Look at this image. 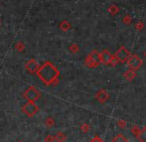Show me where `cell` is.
<instances>
[{
	"instance_id": "cell-5",
	"label": "cell",
	"mask_w": 146,
	"mask_h": 142,
	"mask_svg": "<svg viewBox=\"0 0 146 142\" xmlns=\"http://www.w3.org/2000/svg\"><path fill=\"white\" fill-rule=\"evenodd\" d=\"M96 100L100 104H104L110 100V94L106 90H100L96 94Z\"/></svg>"
},
{
	"instance_id": "cell-9",
	"label": "cell",
	"mask_w": 146,
	"mask_h": 142,
	"mask_svg": "<svg viewBox=\"0 0 146 142\" xmlns=\"http://www.w3.org/2000/svg\"><path fill=\"white\" fill-rule=\"evenodd\" d=\"M26 68H27V70L30 72V73H34V72L37 70V68H38V64H37L36 60L31 59L27 63V65H26Z\"/></svg>"
},
{
	"instance_id": "cell-10",
	"label": "cell",
	"mask_w": 146,
	"mask_h": 142,
	"mask_svg": "<svg viewBox=\"0 0 146 142\" xmlns=\"http://www.w3.org/2000/svg\"><path fill=\"white\" fill-rule=\"evenodd\" d=\"M136 138L138 139L139 142H146V127H143L139 130L136 135Z\"/></svg>"
},
{
	"instance_id": "cell-20",
	"label": "cell",
	"mask_w": 146,
	"mask_h": 142,
	"mask_svg": "<svg viewBox=\"0 0 146 142\" xmlns=\"http://www.w3.org/2000/svg\"><path fill=\"white\" fill-rule=\"evenodd\" d=\"M16 49H17V50H19V51H22V50H23V49H24L23 43H22V42L17 43V44H16Z\"/></svg>"
},
{
	"instance_id": "cell-3",
	"label": "cell",
	"mask_w": 146,
	"mask_h": 142,
	"mask_svg": "<svg viewBox=\"0 0 146 142\" xmlns=\"http://www.w3.org/2000/svg\"><path fill=\"white\" fill-rule=\"evenodd\" d=\"M127 65H128V68L133 71H137L141 68L143 64V61L140 59L137 55H130L129 59L127 60Z\"/></svg>"
},
{
	"instance_id": "cell-16",
	"label": "cell",
	"mask_w": 146,
	"mask_h": 142,
	"mask_svg": "<svg viewBox=\"0 0 146 142\" xmlns=\"http://www.w3.org/2000/svg\"><path fill=\"white\" fill-rule=\"evenodd\" d=\"M143 28H144V23H143V22H141V21L138 22V23L135 25V29H136V30H138V31H141Z\"/></svg>"
},
{
	"instance_id": "cell-1",
	"label": "cell",
	"mask_w": 146,
	"mask_h": 142,
	"mask_svg": "<svg viewBox=\"0 0 146 142\" xmlns=\"http://www.w3.org/2000/svg\"><path fill=\"white\" fill-rule=\"evenodd\" d=\"M38 76L46 85H51L54 81H56L59 76V71L52 63L47 62L39 69Z\"/></svg>"
},
{
	"instance_id": "cell-13",
	"label": "cell",
	"mask_w": 146,
	"mask_h": 142,
	"mask_svg": "<svg viewBox=\"0 0 146 142\" xmlns=\"http://www.w3.org/2000/svg\"><path fill=\"white\" fill-rule=\"evenodd\" d=\"M112 142H128V139H127L126 136H124L123 134L119 133V134L115 135V136L112 138Z\"/></svg>"
},
{
	"instance_id": "cell-14",
	"label": "cell",
	"mask_w": 146,
	"mask_h": 142,
	"mask_svg": "<svg viewBox=\"0 0 146 142\" xmlns=\"http://www.w3.org/2000/svg\"><path fill=\"white\" fill-rule=\"evenodd\" d=\"M122 22L125 25H130V24L132 23V18H131L130 15H126V16H124V18L122 19Z\"/></svg>"
},
{
	"instance_id": "cell-8",
	"label": "cell",
	"mask_w": 146,
	"mask_h": 142,
	"mask_svg": "<svg viewBox=\"0 0 146 142\" xmlns=\"http://www.w3.org/2000/svg\"><path fill=\"white\" fill-rule=\"evenodd\" d=\"M123 77L125 80H127L128 82H131L136 78V71H133L131 69H128L124 74H123Z\"/></svg>"
},
{
	"instance_id": "cell-22",
	"label": "cell",
	"mask_w": 146,
	"mask_h": 142,
	"mask_svg": "<svg viewBox=\"0 0 146 142\" xmlns=\"http://www.w3.org/2000/svg\"><path fill=\"white\" fill-rule=\"evenodd\" d=\"M83 129H84V130H86V131H88L90 128H88V126L87 124H84V125H83Z\"/></svg>"
},
{
	"instance_id": "cell-2",
	"label": "cell",
	"mask_w": 146,
	"mask_h": 142,
	"mask_svg": "<svg viewBox=\"0 0 146 142\" xmlns=\"http://www.w3.org/2000/svg\"><path fill=\"white\" fill-rule=\"evenodd\" d=\"M86 66L88 68H96L100 64V54L98 51L94 50L90 53L85 61Z\"/></svg>"
},
{
	"instance_id": "cell-11",
	"label": "cell",
	"mask_w": 146,
	"mask_h": 142,
	"mask_svg": "<svg viewBox=\"0 0 146 142\" xmlns=\"http://www.w3.org/2000/svg\"><path fill=\"white\" fill-rule=\"evenodd\" d=\"M71 23H70L68 20H63V21L60 23L59 25V28L61 29L62 31H64V32H67V31H69L70 29H71Z\"/></svg>"
},
{
	"instance_id": "cell-21",
	"label": "cell",
	"mask_w": 146,
	"mask_h": 142,
	"mask_svg": "<svg viewBox=\"0 0 146 142\" xmlns=\"http://www.w3.org/2000/svg\"><path fill=\"white\" fill-rule=\"evenodd\" d=\"M90 142H104V140H102V138H100V137H98V136H94V139H92V141Z\"/></svg>"
},
{
	"instance_id": "cell-6",
	"label": "cell",
	"mask_w": 146,
	"mask_h": 142,
	"mask_svg": "<svg viewBox=\"0 0 146 142\" xmlns=\"http://www.w3.org/2000/svg\"><path fill=\"white\" fill-rule=\"evenodd\" d=\"M100 54V63L104 65H110V62L113 57V55H111V53L108 50H104Z\"/></svg>"
},
{
	"instance_id": "cell-15",
	"label": "cell",
	"mask_w": 146,
	"mask_h": 142,
	"mask_svg": "<svg viewBox=\"0 0 146 142\" xmlns=\"http://www.w3.org/2000/svg\"><path fill=\"white\" fill-rule=\"evenodd\" d=\"M69 50L71 51L73 54H76V53H78L80 51V48H79V46H78L77 44H73V45H71V46L69 47Z\"/></svg>"
},
{
	"instance_id": "cell-12",
	"label": "cell",
	"mask_w": 146,
	"mask_h": 142,
	"mask_svg": "<svg viewBox=\"0 0 146 142\" xmlns=\"http://www.w3.org/2000/svg\"><path fill=\"white\" fill-rule=\"evenodd\" d=\"M108 12L110 14V15H112V16L116 15V14L119 13V8H118V6L115 5V4H111V5H110V7L108 8Z\"/></svg>"
},
{
	"instance_id": "cell-18",
	"label": "cell",
	"mask_w": 146,
	"mask_h": 142,
	"mask_svg": "<svg viewBox=\"0 0 146 142\" xmlns=\"http://www.w3.org/2000/svg\"><path fill=\"white\" fill-rule=\"evenodd\" d=\"M117 124H118V126L120 128H125V126H126V122L124 120H118L117 121Z\"/></svg>"
},
{
	"instance_id": "cell-19",
	"label": "cell",
	"mask_w": 146,
	"mask_h": 142,
	"mask_svg": "<svg viewBox=\"0 0 146 142\" xmlns=\"http://www.w3.org/2000/svg\"><path fill=\"white\" fill-rule=\"evenodd\" d=\"M119 63V62H118V60H117L116 59V58L115 57H112V59H111V62H110V65H111L112 66V67H114V66H116L117 65V64H118Z\"/></svg>"
},
{
	"instance_id": "cell-4",
	"label": "cell",
	"mask_w": 146,
	"mask_h": 142,
	"mask_svg": "<svg viewBox=\"0 0 146 142\" xmlns=\"http://www.w3.org/2000/svg\"><path fill=\"white\" fill-rule=\"evenodd\" d=\"M114 57H115L116 59L118 60L119 63L124 64V63H126L127 60H128L129 57H130V52H129L128 49L122 46V47H120V48H119L118 50L116 51Z\"/></svg>"
},
{
	"instance_id": "cell-7",
	"label": "cell",
	"mask_w": 146,
	"mask_h": 142,
	"mask_svg": "<svg viewBox=\"0 0 146 142\" xmlns=\"http://www.w3.org/2000/svg\"><path fill=\"white\" fill-rule=\"evenodd\" d=\"M25 96H26V98H29L30 100H35L39 98V92H37L35 88H29V90L26 92Z\"/></svg>"
},
{
	"instance_id": "cell-17",
	"label": "cell",
	"mask_w": 146,
	"mask_h": 142,
	"mask_svg": "<svg viewBox=\"0 0 146 142\" xmlns=\"http://www.w3.org/2000/svg\"><path fill=\"white\" fill-rule=\"evenodd\" d=\"M139 130H140V128H139L138 126H132V127H131V132H132L135 136H136L137 133L139 132Z\"/></svg>"
},
{
	"instance_id": "cell-23",
	"label": "cell",
	"mask_w": 146,
	"mask_h": 142,
	"mask_svg": "<svg viewBox=\"0 0 146 142\" xmlns=\"http://www.w3.org/2000/svg\"><path fill=\"white\" fill-rule=\"evenodd\" d=\"M144 56H145V58H146V51H145V52H144Z\"/></svg>"
},
{
	"instance_id": "cell-24",
	"label": "cell",
	"mask_w": 146,
	"mask_h": 142,
	"mask_svg": "<svg viewBox=\"0 0 146 142\" xmlns=\"http://www.w3.org/2000/svg\"><path fill=\"white\" fill-rule=\"evenodd\" d=\"M0 24H1V20H0Z\"/></svg>"
}]
</instances>
